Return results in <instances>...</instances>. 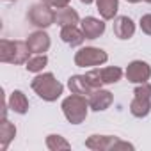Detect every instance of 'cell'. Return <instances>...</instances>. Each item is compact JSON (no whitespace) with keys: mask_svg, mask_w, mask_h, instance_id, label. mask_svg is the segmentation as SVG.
I'll return each mask as SVG.
<instances>
[{"mask_svg":"<svg viewBox=\"0 0 151 151\" xmlns=\"http://www.w3.org/2000/svg\"><path fill=\"white\" fill-rule=\"evenodd\" d=\"M60 39L64 43H68L69 46H80L86 39L82 29H78L77 25H68V27H62L60 30Z\"/></svg>","mask_w":151,"mask_h":151,"instance_id":"14","label":"cell"},{"mask_svg":"<svg viewBox=\"0 0 151 151\" xmlns=\"http://www.w3.org/2000/svg\"><path fill=\"white\" fill-rule=\"evenodd\" d=\"M41 2H45V4H48L50 7H66V6H69V2L71 0H41Z\"/></svg>","mask_w":151,"mask_h":151,"instance_id":"24","label":"cell"},{"mask_svg":"<svg viewBox=\"0 0 151 151\" xmlns=\"http://www.w3.org/2000/svg\"><path fill=\"white\" fill-rule=\"evenodd\" d=\"M109 60V55L105 50L101 48H94V46H86L80 48L75 53V64L78 68H91V66H101Z\"/></svg>","mask_w":151,"mask_h":151,"instance_id":"6","label":"cell"},{"mask_svg":"<svg viewBox=\"0 0 151 151\" xmlns=\"http://www.w3.org/2000/svg\"><path fill=\"white\" fill-rule=\"evenodd\" d=\"M80 22V16L78 13L71 9L69 6L66 7H59L55 11V23H59L60 27H68V25H77Z\"/></svg>","mask_w":151,"mask_h":151,"instance_id":"15","label":"cell"},{"mask_svg":"<svg viewBox=\"0 0 151 151\" xmlns=\"http://www.w3.org/2000/svg\"><path fill=\"white\" fill-rule=\"evenodd\" d=\"M86 147L93 151H109V149H135L133 144L121 140L114 135H91L86 140Z\"/></svg>","mask_w":151,"mask_h":151,"instance_id":"5","label":"cell"},{"mask_svg":"<svg viewBox=\"0 0 151 151\" xmlns=\"http://www.w3.org/2000/svg\"><path fill=\"white\" fill-rule=\"evenodd\" d=\"M7 2H13V0H7Z\"/></svg>","mask_w":151,"mask_h":151,"instance_id":"28","label":"cell"},{"mask_svg":"<svg viewBox=\"0 0 151 151\" xmlns=\"http://www.w3.org/2000/svg\"><path fill=\"white\" fill-rule=\"evenodd\" d=\"M96 7L103 20H112L117 14L119 0H96Z\"/></svg>","mask_w":151,"mask_h":151,"instance_id":"18","label":"cell"},{"mask_svg":"<svg viewBox=\"0 0 151 151\" xmlns=\"http://www.w3.org/2000/svg\"><path fill=\"white\" fill-rule=\"evenodd\" d=\"M86 78H87V82H89L94 89H100V87L103 86V82H101V75H100V69H91V71H87V73H86Z\"/></svg>","mask_w":151,"mask_h":151,"instance_id":"22","label":"cell"},{"mask_svg":"<svg viewBox=\"0 0 151 151\" xmlns=\"http://www.w3.org/2000/svg\"><path fill=\"white\" fill-rule=\"evenodd\" d=\"M7 105L16 114H27V110H29V100L22 91H13L11 96H9Z\"/></svg>","mask_w":151,"mask_h":151,"instance_id":"17","label":"cell"},{"mask_svg":"<svg viewBox=\"0 0 151 151\" xmlns=\"http://www.w3.org/2000/svg\"><path fill=\"white\" fill-rule=\"evenodd\" d=\"M114 101V96L110 91H105V89H94L91 94H89V107L96 112H101V110H107Z\"/></svg>","mask_w":151,"mask_h":151,"instance_id":"9","label":"cell"},{"mask_svg":"<svg viewBox=\"0 0 151 151\" xmlns=\"http://www.w3.org/2000/svg\"><path fill=\"white\" fill-rule=\"evenodd\" d=\"M48 64V57L45 55V53H36L34 57H30L27 62H25V68H27V71H30V73H39V71H43V68Z\"/></svg>","mask_w":151,"mask_h":151,"instance_id":"20","label":"cell"},{"mask_svg":"<svg viewBox=\"0 0 151 151\" xmlns=\"http://www.w3.org/2000/svg\"><path fill=\"white\" fill-rule=\"evenodd\" d=\"M27 45L32 53H45L50 48V36L46 32H43V29L36 30L27 37Z\"/></svg>","mask_w":151,"mask_h":151,"instance_id":"11","label":"cell"},{"mask_svg":"<svg viewBox=\"0 0 151 151\" xmlns=\"http://www.w3.org/2000/svg\"><path fill=\"white\" fill-rule=\"evenodd\" d=\"M29 22L37 29H46L55 23V11L45 2L34 4L29 9Z\"/></svg>","mask_w":151,"mask_h":151,"instance_id":"7","label":"cell"},{"mask_svg":"<svg viewBox=\"0 0 151 151\" xmlns=\"http://www.w3.org/2000/svg\"><path fill=\"white\" fill-rule=\"evenodd\" d=\"M151 77V66L144 60H132L126 68V78L132 84H144Z\"/></svg>","mask_w":151,"mask_h":151,"instance_id":"8","label":"cell"},{"mask_svg":"<svg viewBox=\"0 0 151 151\" xmlns=\"http://www.w3.org/2000/svg\"><path fill=\"white\" fill-rule=\"evenodd\" d=\"M82 4H86V6H89V4H93V2H96V0H80Z\"/></svg>","mask_w":151,"mask_h":151,"instance_id":"25","label":"cell"},{"mask_svg":"<svg viewBox=\"0 0 151 151\" xmlns=\"http://www.w3.org/2000/svg\"><path fill=\"white\" fill-rule=\"evenodd\" d=\"M46 147H48L50 151H60V149H71V144H69L64 137L52 133V135L46 137Z\"/></svg>","mask_w":151,"mask_h":151,"instance_id":"21","label":"cell"},{"mask_svg":"<svg viewBox=\"0 0 151 151\" xmlns=\"http://www.w3.org/2000/svg\"><path fill=\"white\" fill-rule=\"evenodd\" d=\"M140 29H142L144 34L151 36V14H144L140 18Z\"/></svg>","mask_w":151,"mask_h":151,"instance_id":"23","label":"cell"},{"mask_svg":"<svg viewBox=\"0 0 151 151\" xmlns=\"http://www.w3.org/2000/svg\"><path fill=\"white\" fill-rule=\"evenodd\" d=\"M144 2H147V4H151V0H144Z\"/></svg>","mask_w":151,"mask_h":151,"instance_id":"27","label":"cell"},{"mask_svg":"<svg viewBox=\"0 0 151 151\" xmlns=\"http://www.w3.org/2000/svg\"><path fill=\"white\" fill-rule=\"evenodd\" d=\"M114 34L119 39H130L135 34V23L128 16H119L114 20Z\"/></svg>","mask_w":151,"mask_h":151,"instance_id":"13","label":"cell"},{"mask_svg":"<svg viewBox=\"0 0 151 151\" xmlns=\"http://www.w3.org/2000/svg\"><path fill=\"white\" fill-rule=\"evenodd\" d=\"M66 119L71 123V124H80L86 121L87 117V112H89V100H86V96H80V94H73L68 96L62 105H60Z\"/></svg>","mask_w":151,"mask_h":151,"instance_id":"2","label":"cell"},{"mask_svg":"<svg viewBox=\"0 0 151 151\" xmlns=\"http://www.w3.org/2000/svg\"><path fill=\"white\" fill-rule=\"evenodd\" d=\"M151 110V84H139L133 91V100L130 103V112L135 117H146Z\"/></svg>","mask_w":151,"mask_h":151,"instance_id":"4","label":"cell"},{"mask_svg":"<svg viewBox=\"0 0 151 151\" xmlns=\"http://www.w3.org/2000/svg\"><path fill=\"white\" fill-rule=\"evenodd\" d=\"M82 32L86 36V39H98L103 32H105V23L94 16H86L82 22Z\"/></svg>","mask_w":151,"mask_h":151,"instance_id":"10","label":"cell"},{"mask_svg":"<svg viewBox=\"0 0 151 151\" xmlns=\"http://www.w3.org/2000/svg\"><path fill=\"white\" fill-rule=\"evenodd\" d=\"M32 52L27 45V41H9L2 39L0 41V60L9 62V64H25Z\"/></svg>","mask_w":151,"mask_h":151,"instance_id":"3","label":"cell"},{"mask_svg":"<svg viewBox=\"0 0 151 151\" xmlns=\"http://www.w3.org/2000/svg\"><path fill=\"white\" fill-rule=\"evenodd\" d=\"M14 137H16V126L7 117H4L2 123H0V147L7 149Z\"/></svg>","mask_w":151,"mask_h":151,"instance_id":"16","label":"cell"},{"mask_svg":"<svg viewBox=\"0 0 151 151\" xmlns=\"http://www.w3.org/2000/svg\"><path fill=\"white\" fill-rule=\"evenodd\" d=\"M100 75H101L103 86H109V84H116V82L121 80L123 71H121V68H117V66H110V68H101V69H100Z\"/></svg>","mask_w":151,"mask_h":151,"instance_id":"19","label":"cell"},{"mask_svg":"<svg viewBox=\"0 0 151 151\" xmlns=\"http://www.w3.org/2000/svg\"><path fill=\"white\" fill-rule=\"evenodd\" d=\"M68 87L73 94H80V96H89L94 91V87L87 82L86 75H73V77H69Z\"/></svg>","mask_w":151,"mask_h":151,"instance_id":"12","label":"cell"},{"mask_svg":"<svg viewBox=\"0 0 151 151\" xmlns=\"http://www.w3.org/2000/svg\"><path fill=\"white\" fill-rule=\"evenodd\" d=\"M130 4H137V2H140V0H128Z\"/></svg>","mask_w":151,"mask_h":151,"instance_id":"26","label":"cell"},{"mask_svg":"<svg viewBox=\"0 0 151 151\" xmlns=\"http://www.w3.org/2000/svg\"><path fill=\"white\" fill-rule=\"evenodd\" d=\"M32 91L45 101H55L57 98H60L62 91H64V86L53 77L52 73H43V75H37V77L32 80L30 84Z\"/></svg>","mask_w":151,"mask_h":151,"instance_id":"1","label":"cell"}]
</instances>
